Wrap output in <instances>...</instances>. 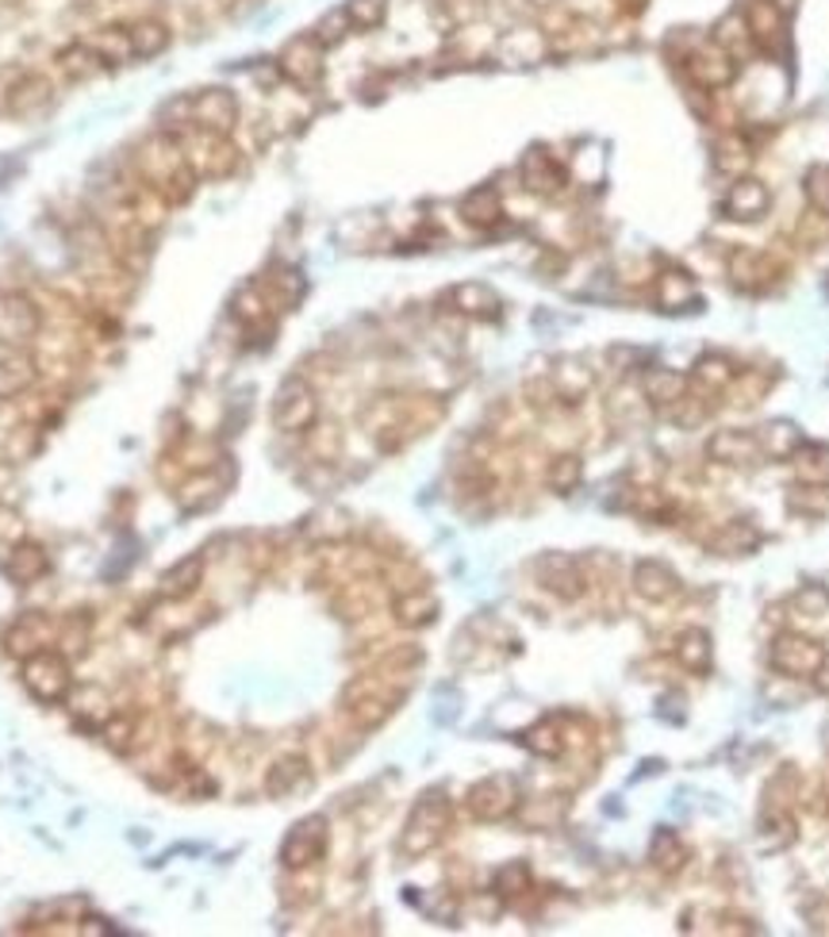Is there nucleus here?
Returning a JSON list of instances; mask_svg holds the SVG:
<instances>
[{
	"mask_svg": "<svg viewBox=\"0 0 829 937\" xmlns=\"http://www.w3.org/2000/svg\"><path fill=\"white\" fill-rule=\"evenodd\" d=\"M449 823H454V807L442 792H426L418 796V803L412 807L404 823V838H400V853L404 857H426L442 838H446Z\"/></svg>",
	"mask_w": 829,
	"mask_h": 937,
	"instance_id": "1",
	"label": "nucleus"
},
{
	"mask_svg": "<svg viewBox=\"0 0 829 937\" xmlns=\"http://www.w3.org/2000/svg\"><path fill=\"white\" fill-rule=\"evenodd\" d=\"M178 135L184 147V162L200 181H223L239 170V147L231 142V135H215V131L200 128H184Z\"/></svg>",
	"mask_w": 829,
	"mask_h": 937,
	"instance_id": "2",
	"label": "nucleus"
},
{
	"mask_svg": "<svg viewBox=\"0 0 829 937\" xmlns=\"http://www.w3.org/2000/svg\"><path fill=\"white\" fill-rule=\"evenodd\" d=\"M396 703H400V692H392L381 676H362V681H354L346 692H342V707H346L350 723H354L357 731H376V726H384L392 715H396Z\"/></svg>",
	"mask_w": 829,
	"mask_h": 937,
	"instance_id": "3",
	"label": "nucleus"
},
{
	"mask_svg": "<svg viewBox=\"0 0 829 937\" xmlns=\"http://www.w3.org/2000/svg\"><path fill=\"white\" fill-rule=\"evenodd\" d=\"M320 423V396L304 376H289L281 381L273 396V426L284 434H307Z\"/></svg>",
	"mask_w": 829,
	"mask_h": 937,
	"instance_id": "4",
	"label": "nucleus"
},
{
	"mask_svg": "<svg viewBox=\"0 0 829 937\" xmlns=\"http://www.w3.org/2000/svg\"><path fill=\"white\" fill-rule=\"evenodd\" d=\"M23 688L39 703H62L73 688V668L62 649H39L23 661Z\"/></svg>",
	"mask_w": 829,
	"mask_h": 937,
	"instance_id": "5",
	"label": "nucleus"
},
{
	"mask_svg": "<svg viewBox=\"0 0 829 937\" xmlns=\"http://www.w3.org/2000/svg\"><path fill=\"white\" fill-rule=\"evenodd\" d=\"M465 803H468V815H473L476 823H504V818H510L518 810L523 796H518L515 776L496 773V776L476 780L473 788H468Z\"/></svg>",
	"mask_w": 829,
	"mask_h": 937,
	"instance_id": "6",
	"label": "nucleus"
},
{
	"mask_svg": "<svg viewBox=\"0 0 829 937\" xmlns=\"http://www.w3.org/2000/svg\"><path fill=\"white\" fill-rule=\"evenodd\" d=\"M326 845H331V830H326L323 815H307L284 834L281 842V865L289 873H304V868L320 865L326 857Z\"/></svg>",
	"mask_w": 829,
	"mask_h": 937,
	"instance_id": "7",
	"label": "nucleus"
},
{
	"mask_svg": "<svg viewBox=\"0 0 829 937\" xmlns=\"http://www.w3.org/2000/svg\"><path fill=\"white\" fill-rule=\"evenodd\" d=\"M43 331V312L28 292H0V346H31Z\"/></svg>",
	"mask_w": 829,
	"mask_h": 937,
	"instance_id": "8",
	"label": "nucleus"
},
{
	"mask_svg": "<svg viewBox=\"0 0 829 937\" xmlns=\"http://www.w3.org/2000/svg\"><path fill=\"white\" fill-rule=\"evenodd\" d=\"M276 70H281V78L289 81V85L315 89L326 73V54L312 36H296L281 47V54H276Z\"/></svg>",
	"mask_w": 829,
	"mask_h": 937,
	"instance_id": "9",
	"label": "nucleus"
},
{
	"mask_svg": "<svg viewBox=\"0 0 829 937\" xmlns=\"http://www.w3.org/2000/svg\"><path fill=\"white\" fill-rule=\"evenodd\" d=\"M726 270H730V281L741 292H768L783 278L780 258H772L768 250H757V246H737L730 254V262H726Z\"/></svg>",
	"mask_w": 829,
	"mask_h": 937,
	"instance_id": "10",
	"label": "nucleus"
},
{
	"mask_svg": "<svg viewBox=\"0 0 829 937\" xmlns=\"http://www.w3.org/2000/svg\"><path fill=\"white\" fill-rule=\"evenodd\" d=\"M745 28L760 54H783L787 50V12L780 0H749L745 4Z\"/></svg>",
	"mask_w": 829,
	"mask_h": 937,
	"instance_id": "11",
	"label": "nucleus"
},
{
	"mask_svg": "<svg viewBox=\"0 0 829 937\" xmlns=\"http://www.w3.org/2000/svg\"><path fill=\"white\" fill-rule=\"evenodd\" d=\"M534 576H538V584L549 592V596L565 600V604H573V600H580L584 592H588L584 565L576 562L573 554H542L538 562H534Z\"/></svg>",
	"mask_w": 829,
	"mask_h": 937,
	"instance_id": "12",
	"label": "nucleus"
},
{
	"mask_svg": "<svg viewBox=\"0 0 829 937\" xmlns=\"http://www.w3.org/2000/svg\"><path fill=\"white\" fill-rule=\"evenodd\" d=\"M826 646H818L815 638H802V634H780L768 649L772 668L787 681H802V676H815V668L822 665Z\"/></svg>",
	"mask_w": 829,
	"mask_h": 937,
	"instance_id": "13",
	"label": "nucleus"
},
{
	"mask_svg": "<svg viewBox=\"0 0 829 937\" xmlns=\"http://www.w3.org/2000/svg\"><path fill=\"white\" fill-rule=\"evenodd\" d=\"M684 70H688L695 85L715 93V89H726L737 78V58L726 54L718 43H702L684 54Z\"/></svg>",
	"mask_w": 829,
	"mask_h": 937,
	"instance_id": "14",
	"label": "nucleus"
},
{
	"mask_svg": "<svg viewBox=\"0 0 829 937\" xmlns=\"http://www.w3.org/2000/svg\"><path fill=\"white\" fill-rule=\"evenodd\" d=\"M192 128L231 135L239 128V100L231 89H200L192 93Z\"/></svg>",
	"mask_w": 829,
	"mask_h": 937,
	"instance_id": "15",
	"label": "nucleus"
},
{
	"mask_svg": "<svg viewBox=\"0 0 829 937\" xmlns=\"http://www.w3.org/2000/svg\"><path fill=\"white\" fill-rule=\"evenodd\" d=\"M54 642H58V626H54V618L43 615V611L20 615L4 634V649L20 661H28L31 654H39V649H50Z\"/></svg>",
	"mask_w": 829,
	"mask_h": 937,
	"instance_id": "16",
	"label": "nucleus"
},
{
	"mask_svg": "<svg viewBox=\"0 0 829 937\" xmlns=\"http://www.w3.org/2000/svg\"><path fill=\"white\" fill-rule=\"evenodd\" d=\"M768 208H772V192L760 178H734L730 192L722 197V215L734 223H757L768 215Z\"/></svg>",
	"mask_w": 829,
	"mask_h": 937,
	"instance_id": "17",
	"label": "nucleus"
},
{
	"mask_svg": "<svg viewBox=\"0 0 829 937\" xmlns=\"http://www.w3.org/2000/svg\"><path fill=\"white\" fill-rule=\"evenodd\" d=\"M680 588H684V581L676 576L673 565L657 562V557L634 565V592H638L645 604H668V600L680 596Z\"/></svg>",
	"mask_w": 829,
	"mask_h": 937,
	"instance_id": "18",
	"label": "nucleus"
},
{
	"mask_svg": "<svg viewBox=\"0 0 829 937\" xmlns=\"http://www.w3.org/2000/svg\"><path fill=\"white\" fill-rule=\"evenodd\" d=\"M737 376H741V370H737L726 354H702L688 376V392H695V396H702V400H715L730 389Z\"/></svg>",
	"mask_w": 829,
	"mask_h": 937,
	"instance_id": "19",
	"label": "nucleus"
},
{
	"mask_svg": "<svg viewBox=\"0 0 829 937\" xmlns=\"http://www.w3.org/2000/svg\"><path fill=\"white\" fill-rule=\"evenodd\" d=\"M760 457V446H757V434L749 431H734V426H726V431H715L707 439V462L715 465H749Z\"/></svg>",
	"mask_w": 829,
	"mask_h": 937,
	"instance_id": "20",
	"label": "nucleus"
},
{
	"mask_svg": "<svg viewBox=\"0 0 829 937\" xmlns=\"http://www.w3.org/2000/svg\"><path fill=\"white\" fill-rule=\"evenodd\" d=\"M449 308L465 320H496L499 315V296L496 289H488L484 281H461L446 292Z\"/></svg>",
	"mask_w": 829,
	"mask_h": 937,
	"instance_id": "21",
	"label": "nucleus"
},
{
	"mask_svg": "<svg viewBox=\"0 0 829 937\" xmlns=\"http://www.w3.org/2000/svg\"><path fill=\"white\" fill-rule=\"evenodd\" d=\"M760 546V526L752 518H730L707 538V550L718 557H745Z\"/></svg>",
	"mask_w": 829,
	"mask_h": 937,
	"instance_id": "22",
	"label": "nucleus"
},
{
	"mask_svg": "<svg viewBox=\"0 0 829 937\" xmlns=\"http://www.w3.org/2000/svg\"><path fill=\"white\" fill-rule=\"evenodd\" d=\"M523 185L534 192V197H557L560 189H565V170L557 165V158L546 154V150H530V154L523 158Z\"/></svg>",
	"mask_w": 829,
	"mask_h": 937,
	"instance_id": "23",
	"label": "nucleus"
},
{
	"mask_svg": "<svg viewBox=\"0 0 829 937\" xmlns=\"http://www.w3.org/2000/svg\"><path fill=\"white\" fill-rule=\"evenodd\" d=\"M54 100V81L47 73H23L16 85L8 89V112L12 115H36Z\"/></svg>",
	"mask_w": 829,
	"mask_h": 937,
	"instance_id": "24",
	"label": "nucleus"
},
{
	"mask_svg": "<svg viewBox=\"0 0 829 937\" xmlns=\"http://www.w3.org/2000/svg\"><path fill=\"white\" fill-rule=\"evenodd\" d=\"M676 661H680V668H688L695 676H707L710 668H715V638H710V631H702V626H688V631L676 634Z\"/></svg>",
	"mask_w": 829,
	"mask_h": 937,
	"instance_id": "25",
	"label": "nucleus"
},
{
	"mask_svg": "<svg viewBox=\"0 0 829 937\" xmlns=\"http://www.w3.org/2000/svg\"><path fill=\"white\" fill-rule=\"evenodd\" d=\"M496 50L515 66L542 62L549 54V36L542 28H510L507 36L496 39Z\"/></svg>",
	"mask_w": 829,
	"mask_h": 937,
	"instance_id": "26",
	"label": "nucleus"
},
{
	"mask_svg": "<svg viewBox=\"0 0 829 937\" xmlns=\"http://www.w3.org/2000/svg\"><path fill=\"white\" fill-rule=\"evenodd\" d=\"M653 300L660 312H684V308L699 304V289H695L691 273L684 270H660L653 281Z\"/></svg>",
	"mask_w": 829,
	"mask_h": 937,
	"instance_id": "27",
	"label": "nucleus"
},
{
	"mask_svg": "<svg viewBox=\"0 0 829 937\" xmlns=\"http://www.w3.org/2000/svg\"><path fill=\"white\" fill-rule=\"evenodd\" d=\"M549 384H553V392H557L560 404H580V400L592 392V384H596V376H592V370L580 362V357H560L549 373Z\"/></svg>",
	"mask_w": 829,
	"mask_h": 937,
	"instance_id": "28",
	"label": "nucleus"
},
{
	"mask_svg": "<svg viewBox=\"0 0 829 937\" xmlns=\"http://www.w3.org/2000/svg\"><path fill=\"white\" fill-rule=\"evenodd\" d=\"M85 43L92 47V54H97L108 70H112V66H123L128 58H135L128 23H100V28H92L85 36Z\"/></svg>",
	"mask_w": 829,
	"mask_h": 937,
	"instance_id": "29",
	"label": "nucleus"
},
{
	"mask_svg": "<svg viewBox=\"0 0 829 937\" xmlns=\"http://www.w3.org/2000/svg\"><path fill=\"white\" fill-rule=\"evenodd\" d=\"M461 220L468 223V228H481V231H492L499 220H504V197H499L496 185H481L473 192H465V200H461Z\"/></svg>",
	"mask_w": 829,
	"mask_h": 937,
	"instance_id": "30",
	"label": "nucleus"
},
{
	"mask_svg": "<svg viewBox=\"0 0 829 937\" xmlns=\"http://www.w3.org/2000/svg\"><path fill=\"white\" fill-rule=\"evenodd\" d=\"M204 573H208V557L204 554H189L181 557L173 568H165L162 576V596L165 600H189L200 592V584H204Z\"/></svg>",
	"mask_w": 829,
	"mask_h": 937,
	"instance_id": "31",
	"label": "nucleus"
},
{
	"mask_svg": "<svg viewBox=\"0 0 829 937\" xmlns=\"http://www.w3.org/2000/svg\"><path fill=\"white\" fill-rule=\"evenodd\" d=\"M257 289L265 292V300L273 304V312H289V308H296L300 300H304V273L300 270H289V265H276V270L265 273V284H257Z\"/></svg>",
	"mask_w": 829,
	"mask_h": 937,
	"instance_id": "32",
	"label": "nucleus"
},
{
	"mask_svg": "<svg viewBox=\"0 0 829 937\" xmlns=\"http://www.w3.org/2000/svg\"><path fill=\"white\" fill-rule=\"evenodd\" d=\"M392 615H396V623L404 631H423V626H431L438 618V600L423 588H407L404 596L392 600Z\"/></svg>",
	"mask_w": 829,
	"mask_h": 937,
	"instance_id": "33",
	"label": "nucleus"
},
{
	"mask_svg": "<svg viewBox=\"0 0 829 937\" xmlns=\"http://www.w3.org/2000/svg\"><path fill=\"white\" fill-rule=\"evenodd\" d=\"M231 312L250 334H265V331L273 334V304L265 300V292L257 289V284H250V289H242L239 296H234Z\"/></svg>",
	"mask_w": 829,
	"mask_h": 937,
	"instance_id": "34",
	"label": "nucleus"
},
{
	"mask_svg": "<svg viewBox=\"0 0 829 937\" xmlns=\"http://www.w3.org/2000/svg\"><path fill=\"white\" fill-rule=\"evenodd\" d=\"M300 784H307V757L284 753V757H276L270 765V773H265V796L284 799V796H292Z\"/></svg>",
	"mask_w": 829,
	"mask_h": 937,
	"instance_id": "35",
	"label": "nucleus"
},
{
	"mask_svg": "<svg viewBox=\"0 0 829 937\" xmlns=\"http://www.w3.org/2000/svg\"><path fill=\"white\" fill-rule=\"evenodd\" d=\"M128 36H131V50H135V58H158V54H165L173 43L170 23L158 20V16H139L135 23H128Z\"/></svg>",
	"mask_w": 829,
	"mask_h": 937,
	"instance_id": "36",
	"label": "nucleus"
},
{
	"mask_svg": "<svg viewBox=\"0 0 829 937\" xmlns=\"http://www.w3.org/2000/svg\"><path fill=\"white\" fill-rule=\"evenodd\" d=\"M100 738H104V746L112 753L128 757V753L142 742V715H135V711H115V715L104 718V726H100Z\"/></svg>",
	"mask_w": 829,
	"mask_h": 937,
	"instance_id": "37",
	"label": "nucleus"
},
{
	"mask_svg": "<svg viewBox=\"0 0 829 937\" xmlns=\"http://www.w3.org/2000/svg\"><path fill=\"white\" fill-rule=\"evenodd\" d=\"M39 381V370L23 354H0V400H16L31 392Z\"/></svg>",
	"mask_w": 829,
	"mask_h": 937,
	"instance_id": "38",
	"label": "nucleus"
},
{
	"mask_svg": "<svg viewBox=\"0 0 829 937\" xmlns=\"http://www.w3.org/2000/svg\"><path fill=\"white\" fill-rule=\"evenodd\" d=\"M795 473L807 488H829V446L826 442H802L791 457Z\"/></svg>",
	"mask_w": 829,
	"mask_h": 937,
	"instance_id": "39",
	"label": "nucleus"
},
{
	"mask_svg": "<svg viewBox=\"0 0 829 937\" xmlns=\"http://www.w3.org/2000/svg\"><path fill=\"white\" fill-rule=\"evenodd\" d=\"M50 557L39 542H16L12 554H8V576L16 584H36L39 576H47Z\"/></svg>",
	"mask_w": 829,
	"mask_h": 937,
	"instance_id": "40",
	"label": "nucleus"
},
{
	"mask_svg": "<svg viewBox=\"0 0 829 937\" xmlns=\"http://www.w3.org/2000/svg\"><path fill=\"white\" fill-rule=\"evenodd\" d=\"M54 66H58V73H62L65 81H89V78H97L100 70H108V66L100 62L97 54H92V47L85 43V39L58 50Z\"/></svg>",
	"mask_w": 829,
	"mask_h": 937,
	"instance_id": "41",
	"label": "nucleus"
},
{
	"mask_svg": "<svg viewBox=\"0 0 829 937\" xmlns=\"http://www.w3.org/2000/svg\"><path fill=\"white\" fill-rule=\"evenodd\" d=\"M757 446H760V454L776 457V462H787V457H795V450L802 446V431L787 420L765 423L757 434Z\"/></svg>",
	"mask_w": 829,
	"mask_h": 937,
	"instance_id": "42",
	"label": "nucleus"
},
{
	"mask_svg": "<svg viewBox=\"0 0 829 937\" xmlns=\"http://www.w3.org/2000/svg\"><path fill=\"white\" fill-rule=\"evenodd\" d=\"M641 392L653 407H673L676 400L688 392V376L676 373V370H645Z\"/></svg>",
	"mask_w": 829,
	"mask_h": 937,
	"instance_id": "43",
	"label": "nucleus"
},
{
	"mask_svg": "<svg viewBox=\"0 0 829 937\" xmlns=\"http://www.w3.org/2000/svg\"><path fill=\"white\" fill-rule=\"evenodd\" d=\"M649 860L657 873H680L684 865H688V845L680 842V834L676 830H657L649 838Z\"/></svg>",
	"mask_w": 829,
	"mask_h": 937,
	"instance_id": "44",
	"label": "nucleus"
},
{
	"mask_svg": "<svg viewBox=\"0 0 829 937\" xmlns=\"http://www.w3.org/2000/svg\"><path fill=\"white\" fill-rule=\"evenodd\" d=\"M749 162H752V150H749V142H745L741 135H722V139H718V147H715V170L718 173L741 178Z\"/></svg>",
	"mask_w": 829,
	"mask_h": 937,
	"instance_id": "45",
	"label": "nucleus"
},
{
	"mask_svg": "<svg viewBox=\"0 0 829 937\" xmlns=\"http://www.w3.org/2000/svg\"><path fill=\"white\" fill-rule=\"evenodd\" d=\"M584 481V462L580 454H557L546 468V484L557 496H568V492H576V484Z\"/></svg>",
	"mask_w": 829,
	"mask_h": 937,
	"instance_id": "46",
	"label": "nucleus"
},
{
	"mask_svg": "<svg viewBox=\"0 0 829 937\" xmlns=\"http://www.w3.org/2000/svg\"><path fill=\"white\" fill-rule=\"evenodd\" d=\"M710 43H718L730 58H741V50H757V47H752V39H749V28H745V16H741V12L722 16Z\"/></svg>",
	"mask_w": 829,
	"mask_h": 937,
	"instance_id": "47",
	"label": "nucleus"
},
{
	"mask_svg": "<svg viewBox=\"0 0 829 937\" xmlns=\"http://www.w3.org/2000/svg\"><path fill=\"white\" fill-rule=\"evenodd\" d=\"M215 492H220V484H215V476H208V473L189 476V481H184L181 488H178V504H181V512H204V507L215 500Z\"/></svg>",
	"mask_w": 829,
	"mask_h": 937,
	"instance_id": "48",
	"label": "nucleus"
},
{
	"mask_svg": "<svg viewBox=\"0 0 829 937\" xmlns=\"http://www.w3.org/2000/svg\"><path fill=\"white\" fill-rule=\"evenodd\" d=\"M523 746L534 753V757H560L565 753V738H560V726L546 718V723L530 726V731L523 734Z\"/></svg>",
	"mask_w": 829,
	"mask_h": 937,
	"instance_id": "49",
	"label": "nucleus"
},
{
	"mask_svg": "<svg viewBox=\"0 0 829 937\" xmlns=\"http://www.w3.org/2000/svg\"><path fill=\"white\" fill-rule=\"evenodd\" d=\"M350 31H354V23H350V12H346V8H331V12H326L323 20L315 23L312 39H315V43H320V47L326 50V47H338V43H346V39H350Z\"/></svg>",
	"mask_w": 829,
	"mask_h": 937,
	"instance_id": "50",
	"label": "nucleus"
},
{
	"mask_svg": "<svg viewBox=\"0 0 829 937\" xmlns=\"http://www.w3.org/2000/svg\"><path fill=\"white\" fill-rule=\"evenodd\" d=\"M530 865L526 860H507L504 868L496 873V880H492V888H496V895H504V899H515V895H523V891H530Z\"/></svg>",
	"mask_w": 829,
	"mask_h": 937,
	"instance_id": "51",
	"label": "nucleus"
},
{
	"mask_svg": "<svg viewBox=\"0 0 829 937\" xmlns=\"http://www.w3.org/2000/svg\"><path fill=\"white\" fill-rule=\"evenodd\" d=\"M346 12H350L354 31H373V28H381L384 16H388V0H346Z\"/></svg>",
	"mask_w": 829,
	"mask_h": 937,
	"instance_id": "52",
	"label": "nucleus"
},
{
	"mask_svg": "<svg viewBox=\"0 0 829 937\" xmlns=\"http://www.w3.org/2000/svg\"><path fill=\"white\" fill-rule=\"evenodd\" d=\"M795 842V818L787 810L772 807V818L765 823V834H760V845L765 849H783V845Z\"/></svg>",
	"mask_w": 829,
	"mask_h": 937,
	"instance_id": "53",
	"label": "nucleus"
},
{
	"mask_svg": "<svg viewBox=\"0 0 829 937\" xmlns=\"http://www.w3.org/2000/svg\"><path fill=\"white\" fill-rule=\"evenodd\" d=\"M802 192H807L810 208L829 220V165H815L807 173V181H802Z\"/></svg>",
	"mask_w": 829,
	"mask_h": 937,
	"instance_id": "54",
	"label": "nucleus"
},
{
	"mask_svg": "<svg viewBox=\"0 0 829 937\" xmlns=\"http://www.w3.org/2000/svg\"><path fill=\"white\" fill-rule=\"evenodd\" d=\"M795 607L802 611V615H810V618H822L826 611H829V588L826 584H802L799 592H795V600H791Z\"/></svg>",
	"mask_w": 829,
	"mask_h": 937,
	"instance_id": "55",
	"label": "nucleus"
},
{
	"mask_svg": "<svg viewBox=\"0 0 829 937\" xmlns=\"http://www.w3.org/2000/svg\"><path fill=\"white\" fill-rule=\"evenodd\" d=\"M607 357H610V362H615V365H618V370H623V373H630V370H641V365H645V350H638V346H615V350H610Z\"/></svg>",
	"mask_w": 829,
	"mask_h": 937,
	"instance_id": "56",
	"label": "nucleus"
},
{
	"mask_svg": "<svg viewBox=\"0 0 829 937\" xmlns=\"http://www.w3.org/2000/svg\"><path fill=\"white\" fill-rule=\"evenodd\" d=\"M810 681H815V688L822 692V696H829V649H826L822 665L815 668V676H810Z\"/></svg>",
	"mask_w": 829,
	"mask_h": 937,
	"instance_id": "57",
	"label": "nucleus"
},
{
	"mask_svg": "<svg viewBox=\"0 0 829 937\" xmlns=\"http://www.w3.org/2000/svg\"><path fill=\"white\" fill-rule=\"evenodd\" d=\"M104 918H81V934H112V926H100Z\"/></svg>",
	"mask_w": 829,
	"mask_h": 937,
	"instance_id": "58",
	"label": "nucleus"
},
{
	"mask_svg": "<svg viewBox=\"0 0 829 937\" xmlns=\"http://www.w3.org/2000/svg\"><path fill=\"white\" fill-rule=\"evenodd\" d=\"M530 4H538V8H549V4H553V0H530Z\"/></svg>",
	"mask_w": 829,
	"mask_h": 937,
	"instance_id": "59",
	"label": "nucleus"
}]
</instances>
